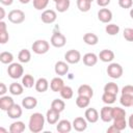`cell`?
I'll return each instance as SVG.
<instances>
[{
	"mask_svg": "<svg viewBox=\"0 0 133 133\" xmlns=\"http://www.w3.org/2000/svg\"><path fill=\"white\" fill-rule=\"evenodd\" d=\"M45 121H46V118L42 113H39V112L32 113L30 115L29 124H28L29 130L32 133H38V132L43 131L44 126H45Z\"/></svg>",
	"mask_w": 133,
	"mask_h": 133,
	"instance_id": "cell-1",
	"label": "cell"
},
{
	"mask_svg": "<svg viewBox=\"0 0 133 133\" xmlns=\"http://www.w3.org/2000/svg\"><path fill=\"white\" fill-rule=\"evenodd\" d=\"M7 74L12 79H19L24 75V69L21 63L11 62L7 68Z\"/></svg>",
	"mask_w": 133,
	"mask_h": 133,
	"instance_id": "cell-2",
	"label": "cell"
},
{
	"mask_svg": "<svg viewBox=\"0 0 133 133\" xmlns=\"http://www.w3.org/2000/svg\"><path fill=\"white\" fill-rule=\"evenodd\" d=\"M49 49H50V44L45 39H37V41L33 42V44L31 46V50L35 54H38V55L47 53L49 51Z\"/></svg>",
	"mask_w": 133,
	"mask_h": 133,
	"instance_id": "cell-3",
	"label": "cell"
},
{
	"mask_svg": "<svg viewBox=\"0 0 133 133\" xmlns=\"http://www.w3.org/2000/svg\"><path fill=\"white\" fill-rule=\"evenodd\" d=\"M107 75L112 78V79H118L122 77L123 75V66L119 64V63H116V62H111L108 66H107Z\"/></svg>",
	"mask_w": 133,
	"mask_h": 133,
	"instance_id": "cell-4",
	"label": "cell"
},
{
	"mask_svg": "<svg viewBox=\"0 0 133 133\" xmlns=\"http://www.w3.org/2000/svg\"><path fill=\"white\" fill-rule=\"evenodd\" d=\"M7 18L12 24H21L25 21V12L21 9H12L8 12Z\"/></svg>",
	"mask_w": 133,
	"mask_h": 133,
	"instance_id": "cell-5",
	"label": "cell"
},
{
	"mask_svg": "<svg viewBox=\"0 0 133 133\" xmlns=\"http://www.w3.org/2000/svg\"><path fill=\"white\" fill-rule=\"evenodd\" d=\"M50 43L55 48H62L66 44V38H65V36L61 32L54 31L53 34H52V36H51Z\"/></svg>",
	"mask_w": 133,
	"mask_h": 133,
	"instance_id": "cell-6",
	"label": "cell"
},
{
	"mask_svg": "<svg viewBox=\"0 0 133 133\" xmlns=\"http://www.w3.org/2000/svg\"><path fill=\"white\" fill-rule=\"evenodd\" d=\"M64 60L68 63H71V64L78 63L81 60V53L78 50H75V49L69 50L64 54Z\"/></svg>",
	"mask_w": 133,
	"mask_h": 133,
	"instance_id": "cell-7",
	"label": "cell"
},
{
	"mask_svg": "<svg viewBox=\"0 0 133 133\" xmlns=\"http://www.w3.org/2000/svg\"><path fill=\"white\" fill-rule=\"evenodd\" d=\"M56 19H57V14L53 9H46L41 15V20L45 24H52L56 21Z\"/></svg>",
	"mask_w": 133,
	"mask_h": 133,
	"instance_id": "cell-8",
	"label": "cell"
},
{
	"mask_svg": "<svg viewBox=\"0 0 133 133\" xmlns=\"http://www.w3.org/2000/svg\"><path fill=\"white\" fill-rule=\"evenodd\" d=\"M73 128L78 131V132H83L86 130L87 128V121L85 117H82V116H78V117H75L73 123Z\"/></svg>",
	"mask_w": 133,
	"mask_h": 133,
	"instance_id": "cell-9",
	"label": "cell"
},
{
	"mask_svg": "<svg viewBox=\"0 0 133 133\" xmlns=\"http://www.w3.org/2000/svg\"><path fill=\"white\" fill-rule=\"evenodd\" d=\"M98 19L102 23H106V24L110 23V21L112 20V12H111V10L108 9V8H105V7L101 8L98 11Z\"/></svg>",
	"mask_w": 133,
	"mask_h": 133,
	"instance_id": "cell-10",
	"label": "cell"
},
{
	"mask_svg": "<svg viewBox=\"0 0 133 133\" xmlns=\"http://www.w3.org/2000/svg\"><path fill=\"white\" fill-rule=\"evenodd\" d=\"M84 117L86 118V121L88 123H97L99 121V117H100V114L98 112V110L96 108H87L85 110V113H84Z\"/></svg>",
	"mask_w": 133,
	"mask_h": 133,
	"instance_id": "cell-11",
	"label": "cell"
},
{
	"mask_svg": "<svg viewBox=\"0 0 133 133\" xmlns=\"http://www.w3.org/2000/svg\"><path fill=\"white\" fill-rule=\"evenodd\" d=\"M59 117H60V112L57 111V110H55V109H53V108H50L47 111V113H46V121L50 125L57 124Z\"/></svg>",
	"mask_w": 133,
	"mask_h": 133,
	"instance_id": "cell-12",
	"label": "cell"
},
{
	"mask_svg": "<svg viewBox=\"0 0 133 133\" xmlns=\"http://www.w3.org/2000/svg\"><path fill=\"white\" fill-rule=\"evenodd\" d=\"M72 128H73V125L69 119H61L57 122V125H56V130L59 133H69L71 132Z\"/></svg>",
	"mask_w": 133,
	"mask_h": 133,
	"instance_id": "cell-13",
	"label": "cell"
},
{
	"mask_svg": "<svg viewBox=\"0 0 133 133\" xmlns=\"http://www.w3.org/2000/svg\"><path fill=\"white\" fill-rule=\"evenodd\" d=\"M6 112H7L8 117H10L12 119H17V118L21 117V115L23 113V110H22V107L19 104H16L15 103Z\"/></svg>",
	"mask_w": 133,
	"mask_h": 133,
	"instance_id": "cell-14",
	"label": "cell"
},
{
	"mask_svg": "<svg viewBox=\"0 0 133 133\" xmlns=\"http://www.w3.org/2000/svg\"><path fill=\"white\" fill-rule=\"evenodd\" d=\"M55 74L58 76H64L69 72V64L66 61H57L54 66Z\"/></svg>",
	"mask_w": 133,
	"mask_h": 133,
	"instance_id": "cell-15",
	"label": "cell"
},
{
	"mask_svg": "<svg viewBox=\"0 0 133 133\" xmlns=\"http://www.w3.org/2000/svg\"><path fill=\"white\" fill-rule=\"evenodd\" d=\"M100 118L104 123H109L113 119L112 117V107L110 106H104L100 111Z\"/></svg>",
	"mask_w": 133,
	"mask_h": 133,
	"instance_id": "cell-16",
	"label": "cell"
},
{
	"mask_svg": "<svg viewBox=\"0 0 133 133\" xmlns=\"http://www.w3.org/2000/svg\"><path fill=\"white\" fill-rule=\"evenodd\" d=\"M98 57L100 58L101 61L103 62H111L113 59H114V52L112 50H108V49H104L102 50Z\"/></svg>",
	"mask_w": 133,
	"mask_h": 133,
	"instance_id": "cell-17",
	"label": "cell"
},
{
	"mask_svg": "<svg viewBox=\"0 0 133 133\" xmlns=\"http://www.w3.org/2000/svg\"><path fill=\"white\" fill-rule=\"evenodd\" d=\"M15 104L14 99L8 96H1L0 98V109L3 111H7Z\"/></svg>",
	"mask_w": 133,
	"mask_h": 133,
	"instance_id": "cell-18",
	"label": "cell"
},
{
	"mask_svg": "<svg viewBox=\"0 0 133 133\" xmlns=\"http://www.w3.org/2000/svg\"><path fill=\"white\" fill-rule=\"evenodd\" d=\"M78 95L79 96H83V97H87L89 99L92 98L94 96V89L91 88V86H89L88 84H82L78 87V90H77Z\"/></svg>",
	"mask_w": 133,
	"mask_h": 133,
	"instance_id": "cell-19",
	"label": "cell"
},
{
	"mask_svg": "<svg viewBox=\"0 0 133 133\" xmlns=\"http://www.w3.org/2000/svg\"><path fill=\"white\" fill-rule=\"evenodd\" d=\"M8 39H9V35H8L6 23L4 21H1L0 22V44L4 45L8 42Z\"/></svg>",
	"mask_w": 133,
	"mask_h": 133,
	"instance_id": "cell-20",
	"label": "cell"
},
{
	"mask_svg": "<svg viewBox=\"0 0 133 133\" xmlns=\"http://www.w3.org/2000/svg\"><path fill=\"white\" fill-rule=\"evenodd\" d=\"M98 59H99V57L95 53H86L83 55V58H82L83 63L86 66H92V65L97 64Z\"/></svg>",
	"mask_w": 133,
	"mask_h": 133,
	"instance_id": "cell-21",
	"label": "cell"
},
{
	"mask_svg": "<svg viewBox=\"0 0 133 133\" xmlns=\"http://www.w3.org/2000/svg\"><path fill=\"white\" fill-rule=\"evenodd\" d=\"M63 86H64L63 80H62L60 77H54V78L51 80V82H50V88H51L52 91H54V92H59Z\"/></svg>",
	"mask_w": 133,
	"mask_h": 133,
	"instance_id": "cell-22",
	"label": "cell"
},
{
	"mask_svg": "<svg viewBox=\"0 0 133 133\" xmlns=\"http://www.w3.org/2000/svg\"><path fill=\"white\" fill-rule=\"evenodd\" d=\"M34 88L37 92H45L49 88V82L46 78H38L37 81L35 82Z\"/></svg>",
	"mask_w": 133,
	"mask_h": 133,
	"instance_id": "cell-23",
	"label": "cell"
},
{
	"mask_svg": "<svg viewBox=\"0 0 133 133\" xmlns=\"http://www.w3.org/2000/svg\"><path fill=\"white\" fill-rule=\"evenodd\" d=\"M36 105H37V100L34 97L28 96L22 100V106L25 109H33L36 107Z\"/></svg>",
	"mask_w": 133,
	"mask_h": 133,
	"instance_id": "cell-24",
	"label": "cell"
},
{
	"mask_svg": "<svg viewBox=\"0 0 133 133\" xmlns=\"http://www.w3.org/2000/svg\"><path fill=\"white\" fill-rule=\"evenodd\" d=\"M83 42L86 44V45H89V46H95L98 44L99 42V37L97 34L92 33V32H87L83 35Z\"/></svg>",
	"mask_w": 133,
	"mask_h": 133,
	"instance_id": "cell-25",
	"label": "cell"
},
{
	"mask_svg": "<svg viewBox=\"0 0 133 133\" xmlns=\"http://www.w3.org/2000/svg\"><path fill=\"white\" fill-rule=\"evenodd\" d=\"M8 90L11 95L14 96H20L23 94V90H24V86L23 84H20L18 82H12L9 86H8Z\"/></svg>",
	"mask_w": 133,
	"mask_h": 133,
	"instance_id": "cell-26",
	"label": "cell"
},
{
	"mask_svg": "<svg viewBox=\"0 0 133 133\" xmlns=\"http://www.w3.org/2000/svg\"><path fill=\"white\" fill-rule=\"evenodd\" d=\"M25 131V124L21 121L14 122L9 126V132L10 133H22Z\"/></svg>",
	"mask_w": 133,
	"mask_h": 133,
	"instance_id": "cell-27",
	"label": "cell"
},
{
	"mask_svg": "<svg viewBox=\"0 0 133 133\" xmlns=\"http://www.w3.org/2000/svg\"><path fill=\"white\" fill-rule=\"evenodd\" d=\"M35 82H36V81L34 80L33 76L30 75V74H25V75H23V77H22V84H23V86L26 87V88H31V87H33V86L35 85Z\"/></svg>",
	"mask_w": 133,
	"mask_h": 133,
	"instance_id": "cell-28",
	"label": "cell"
},
{
	"mask_svg": "<svg viewBox=\"0 0 133 133\" xmlns=\"http://www.w3.org/2000/svg\"><path fill=\"white\" fill-rule=\"evenodd\" d=\"M18 59L22 63H27L31 59V53L27 49H22L18 54Z\"/></svg>",
	"mask_w": 133,
	"mask_h": 133,
	"instance_id": "cell-29",
	"label": "cell"
},
{
	"mask_svg": "<svg viewBox=\"0 0 133 133\" xmlns=\"http://www.w3.org/2000/svg\"><path fill=\"white\" fill-rule=\"evenodd\" d=\"M71 1L70 0H59L55 3V8L58 12H64L70 8Z\"/></svg>",
	"mask_w": 133,
	"mask_h": 133,
	"instance_id": "cell-30",
	"label": "cell"
},
{
	"mask_svg": "<svg viewBox=\"0 0 133 133\" xmlns=\"http://www.w3.org/2000/svg\"><path fill=\"white\" fill-rule=\"evenodd\" d=\"M59 94H60L61 98L64 99V100H70V99H72L73 96H74L73 88H72L71 86H68V85H64V86L61 88V90L59 91Z\"/></svg>",
	"mask_w": 133,
	"mask_h": 133,
	"instance_id": "cell-31",
	"label": "cell"
},
{
	"mask_svg": "<svg viewBox=\"0 0 133 133\" xmlns=\"http://www.w3.org/2000/svg\"><path fill=\"white\" fill-rule=\"evenodd\" d=\"M51 108L61 112L64 110L65 108V103L63 100H60V99H54L52 102H51Z\"/></svg>",
	"mask_w": 133,
	"mask_h": 133,
	"instance_id": "cell-32",
	"label": "cell"
},
{
	"mask_svg": "<svg viewBox=\"0 0 133 133\" xmlns=\"http://www.w3.org/2000/svg\"><path fill=\"white\" fill-rule=\"evenodd\" d=\"M77 7L80 11L82 12H86L90 9L91 7V2H89L88 0H77Z\"/></svg>",
	"mask_w": 133,
	"mask_h": 133,
	"instance_id": "cell-33",
	"label": "cell"
},
{
	"mask_svg": "<svg viewBox=\"0 0 133 133\" xmlns=\"http://www.w3.org/2000/svg\"><path fill=\"white\" fill-rule=\"evenodd\" d=\"M105 31L108 35H116L119 32V26L113 23H108L105 27Z\"/></svg>",
	"mask_w": 133,
	"mask_h": 133,
	"instance_id": "cell-34",
	"label": "cell"
},
{
	"mask_svg": "<svg viewBox=\"0 0 133 133\" xmlns=\"http://www.w3.org/2000/svg\"><path fill=\"white\" fill-rule=\"evenodd\" d=\"M14 60V55L8 52V51H4V52H1L0 54V61L4 64H10Z\"/></svg>",
	"mask_w": 133,
	"mask_h": 133,
	"instance_id": "cell-35",
	"label": "cell"
},
{
	"mask_svg": "<svg viewBox=\"0 0 133 133\" xmlns=\"http://www.w3.org/2000/svg\"><path fill=\"white\" fill-rule=\"evenodd\" d=\"M90 103V99L87 97H83V96H79L76 98V105L79 108H86Z\"/></svg>",
	"mask_w": 133,
	"mask_h": 133,
	"instance_id": "cell-36",
	"label": "cell"
},
{
	"mask_svg": "<svg viewBox=\"0 0 133 133\" xmlns=\"http://www.w3.org/2000/svg\"><path fill=\"white\" fill-rule=\"evenodd\" d=\"M119 103L124 107H131L133 105V96L129 95H123L119 98Z\"/></svg>",
	"mask_w": 133,
	"mask_h": 133,
	"instance_id": "cell-37",
	"label": "cell"
},
{
	"mask_svg": "<svg viewBox=\"0 0 133 133\" xmlns=\"http://www.w3.org/2000/svg\"><path fill=\"white\" fill-rule=\"evenodd\" d=\"M115 100H116V95H114V94H110V92L104 91V94L102 95V101L107 105L113 104L115 102Z\"/></svg>",
	"mask_w": 133,
	"mask_h": 133,
	"instance_id": "cell-38",
	"label": "cell"
},
{
	"mask_svg": "<svg viewBox=\"0 0 133 133\" xmlns=\"http://www.w3.org/2000/svg\"><path fill=\"white\" fill-rule=\"evenodd\" d=\"M127 122L125 117H119V118H114L113 119V126L118 130V131H123L126 129L127 127Z\"/></svg>",
	"mask_w": 133,
	"mask_h": 133,
	"instance_id": "cell-39",
	"label": "cell"
},
{
	"mask_svg": "<svg viewBox=\"0 0 133 133\" xmlns=\"http://www.w3.org/2000/svg\"><path fill=\"white\" fill-rule=\"evenodd\" d=\"M104 91L117 95V92H118V86H117V84L114 83V82H108V83H106L105 86H104Z\"/></svg>",
	"mask_w": 133,
	"mask_h": 133,
	"instance_id": "cell-40",
	"label": "cell"
},
{
	"mask_svg": "<svg viewBox=\"0 0 133 133\" xmlns=\"http://www.w3.org/2000/svg\"><path fill=\"white\" fill-rule=\"evenodd\" d=\"M112 117L119 118V117H126V110L121 107H112Z\"/></svg>",
	"mask_w": 133,
	"mask_h": 133,
	"instance_id": "cell-41",
	"label": "cell"
},
{
	"mask_svg": "<svg viewBox=\"0 0 133 133\" xmlns=\"http://www.w3.org/2000/svg\"><path fill=\"white\" fill-rule=\"evenodd\" d=\"M49 4V0H33V6L37 10H43Z\"/></svg>",
	"mask_w": 133,
	"mask_h": 133,
	"instance_id": "cell-42",
	"label": "cell"
},
{
	"mask_svg": "<svg viewBox=\"0 0 133 133\" xmlns=\"http://www.w3.org/2000/svg\"><path fill=\"white\" fill-rule=\"evenodd\" d=\"M123 36L128 42H133V28H125Z\"/></svg>",
	"mask_w": 133,
	"mask_h": 133,
	"instance_id": "cell-43",
	"label": "cell"
},
{
	"mask_svg": "<svg viewBox=\"0 0 133 133\" xmlns=\"http://www.w3.org/2000/svg\"><path fill=\"white\" fill-rule=\"evenodd\" d=\"M118 5L124 9L131 8L133 5V0H118Z\"/></svg>",
	"mask_w": 133,
	"mask_h": 133,
	"instance_id": "cell-44",
	"label": "cell"
},
{
	"mask_svg": "<svg viewBox=\"0 0 133 133\" xmlns=\"http://www.w3.org/2000/svg\"><path fill=\"white\" fill-rule=\"evenodd\" d=\"M122 94L123 95L133 96V85H125L122 88Z\"/></svg>",
	"mask_w": 133,
	"mask_h": 133,
	"instance_id": "cell-45",
	"label": "cell"
},
{
	"mask_svg": "<svg viewBox=\"0 0 133 133\" xmlns=\"http://www.w3.org/2000/svg\"><path fill=\"white\" fill-rule=\"evenodd\" d=\"M111 0H97V4L101 7H106L109 3H110Z\"/></svg>",
	"mask_w": 133,
	"mask_h": 133,
	"instance_id": "cell-46",
	"label": "cell"
},
{
	"mask_svg": "<svg viewBox=\"0 0 133 133\" xmlns=\"http://www.w3.org/2000/svg\"><path fill=\"white\" fill-rule=\"evenodd\" d=\"M6 91H7L6 85H5L3 82H1V83H0V95H1V96H4Z\"/></svg>",
	"mask_w": 133,
	"mask_h": 133,
	"instance_id": "cell-47",
	"label": "cell"
},
{
	"mask_svg": "<svg viewBox=\"0 0 133 133\" xmlns=\"http://www.w3.org/2000/svg\"><path fill=\"white\" fill-rule=\"evenodd\" d=\"M119 132H121V131H118V130H117L113 125H112V126H110V127L107 129V133H119Z\"/></svg>",
	"mask_w": 133,
	"mask_h": 133,
	"instance_id": "cell-48",
	"label": "cell"
},
{
	"mask_svg": "<svg viewBox=\"0 0 133 133\" xmlns=\"http://www.w3.org/2000/svg\"><path fill=\"white\" fill-rule=\"evenodd\" d=\"M0 2H1V4H3V5L9 6V5H11V4H12L14 0H0Z\"/></svg>",
	"mask_w": 133,
	"mask_h": 133,
	"instance_id": "cell-49",
	"label": "cell"
},
{
	"mask_svg": "<svg viewBox=\"0 0 133 133\" xmlns=\"http://www.w3.org/2000/svg\"><path fill=\"white\" fill-rule=\"evenodd\" d=\"M128 126L130 127V129L133 130V113L129 116V119H128Z\"/></svg>",
	"mask_w": 133,
	"mask_h": 133,
	"instance_id": "cell-50",
	"label": "cell"
},
{
	"mask_svg": "<svg viewBox=\"0 0 133 133\" xmlns=\"http://www.w3.org/2000/svg\"><path fill=\"white\" fill-rule=\"evenodd\" d=\"M0 12H1L0 19H1V21H3V19L5 18V11H4V8L3 7H0Z\"/></svg>",
	"mask_w": 133,
	"mask_h": 133,
	"instance_id": "cell-51",
	"label": "cell"
},
{
	"mask_svg": "<svg viewBox=\"0 0 133 133\" xmlns=\"http://www.w3.org/2000/svg\"><path fill=\"white\" fill-rule=\"evenodd\" d=\"M22 4H27V3H29L30 2V0H19Z\"/></svg>",
	"mask_w": 133,
	"mask_h": 133,
	"instance_id": "cell-52",
	"label": "cell"
},
{
	"mask_svg": "<svg viewBox=\"0 0 133 133\" xmlns=\"http://www.w3.org/2000/svg\"><path fill=\"white\" fill-rule=\"evenodd\" d=\"M130 17L133 19V8H131V9H130Z\"/></svg>",
	"mask_w": 133,
	"mask_h": 133,
	"instance_id": "cell-53",
	"label": "cell"
},
{
	"mask_svg": "<svg viewBox=\"0 0 133 133\" xmlns=\"http://www.w3.org/2000/svg\"><path fill=\"white\" fill-rule=\"evenodd\" d=\"M0 131H2V132H6V130L3 129V128H0Z\"/></svg>",
	"mask_w": 133,
	"mask_h": 133,
	"instance_id": "cell-54",
	"label": "cell"
},
{
	"mask_svg": "<svg viewBox=\"0 0 133 133\" xmlns=\"http://www.w3.org/2000/svg\"><path fill=\"white\" fill-rule=\"evenodd\" d=\"M53 1H54V2H55V3H56V2H58V1H59V0H53Z\"/></svg>",
	"mask_w": 133,
	"mask_h": 133,
	"instance_id": "cell-55",
	"label": "cell"
},
{
	"mask_svg": "<svg viewBox=\"0 0 133 133\" xmlns=\"http://www.w3.org/2000/svg\"><path fill=\"white\" fill-rule=\"evenodd\" d=\"M88 1H89V2H92V1H95V0H88Z\"/></svg>",
	"mask_w": 133,
	"mask_h": 133,
	"instance_id": "cell-56",
	"label": "cell"
},
{
	"mask_svg": "<svg viewBox=\"0 0 133 133\" xmlns=\"http://www.w3.org/2000/svg\"><path fill=\"white\" fill-rule=\"evenodd\" d=\"M132 106H133V105H132Z\"/></svg>",
	"mask_w": 133,
	"mask_h": 133,
	"instance_id": "cell-57",
	"label": "cell"
}]
</instances>
